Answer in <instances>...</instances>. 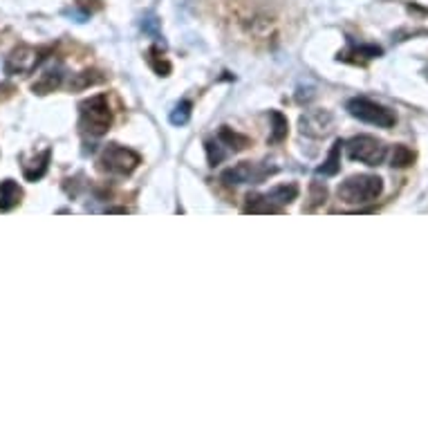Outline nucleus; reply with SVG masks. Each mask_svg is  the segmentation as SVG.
I'll return each mask as SVG.
<instances>
[{
  "label": "nucleus",
  "instance_id": "obj_1",
  "mask_svg": "<svg viewBox=\"0 0 428 428\" xmlns=\"http://www.w3.org/2000/svg\"><path fill=\"white\" fill-rule=\"evenodd\" d=\"M382 193V179L377 175H352L339 186V199L346 204H368L375 202Z\"/></svg>",
  "mask_w": 428,
  "mask_h": 428
},
{
  "label": "nucleus",
  "instance_id": "obj_2",
  "mask_svg": "<svg viewBox=\"0 0 428 428\" xmlns=\"http://www.w3.org/2000/svg\"><path fill=\"white\" fill-rule=\"evenodd\" d=\"M112 112L106 94H97L81 103V128L90 135H103L110 128Z\"/></svg>",
  "mask_w": 428,
  "mask_h": 428
},
{
  "label": "nucleus",
  "instance_id": "obj_3",
  "mask_svg": "<svg viewBox=\"0 0 428 428\" xmlns=\"http://www.w3.org/2000/svg\"><path fill=\"white\" fill-rule=\"evenodd\" d=\"M348 112L352 117H357L366 123H373V126H379V128H393L395 126V112L388 110L382 103H375L366 97H357L348 103Z\"/></svg>",
  "mask_w": 428,
  "mask_h": 428
},
{
  "label": "nucleus",
  "instance_id": "obj_4",
  "mask_svg": "<svg viewBox=\"0 0 428 428\" xmlns=\"http://www.w3.org/2000/svg\"><path fill=\"white\" fill-rule=\"evenodd\" d=\"M346 148H348L350 159H357L361 164H368V166H377L386 159L384 141H379L377 137H370V135L352 137Z\"/></svg>",
  "mask_w": 428,
  "mask_h": 428
},
{
  "label": "nucleus",
  "instance_id": "obj_5",
  "mask_svg": "<svg viewBox=\"0 0 428 428\" xmlns=\"http://www.w3.org/2000/svg\"><path fill=\"white\" fill-rule=\"evenodd\" d=\"M99 164H101L103 170H108V173H112V175H128V173H132V170L137 168L139 155L132 153L130 148L112 144V146H108L101 153Z\"/></svg>",
  "mask_w": 428,
  "mask_h": 428
},
{
  "label": "nucleus",
  "instance_id": "obj_6",
  "mask_svg": "<svg viewBox=\"0 0 428 428\" xmlns=\"http://www.w3.org/2000/svg\"><path fill=\"white\" fill-rule=\"evenodd\" d=\"M274 170L276 168L258 166V164H251V161H242V164H238V166H233L229 170H224L222 182H226V184H258L269 173H274Z\"/></svg>",
  "mask_w": 428,
  "mask_h": 428
},
{
  "label": "nucleus",
  "instance_id": "obj_7",
  "mask_svg": "<svg viewBox=\"0 0 428 428\" xmlns=\"http://www.w3.org/2000/svg\"><path fill=\"white\" fill-rule=\"evenodd\" d=\"M41 50L21 45L5 59V74H27L41 63Z\"/></svg>",
  "mask_w": 428,
  "mask_h": 428
},
{
  "label": "nucleus",
  "instance_id": "obj_8",
  "mask_svg": "<svg viewBox=\"0 0 428 428\" xmlns=\"http://www.w3.org/2000/svg\"><path fill=\"white\" fill-rule=\"evenodd\" d=\"M332 128V115L328 110H310L301 117V132L307 137H323Z\"/></svg>",
  "mask_w": 428,
  "mask_h": 428
},
{
  "label": "nucleus",
  "instance_id": "obj_9",
  "mask_svg": "<svg viewBox=\"0 0 428 428\" xmlns=\"http://www.w3.org/2000/svg\"><path fill=\"white\" fill-rule=\"evenodd\" d=\"M296 195H298L296 184H280V186L271 188L269 193H265V199H267V204L271 206V211H278V206L289 204L292 199H296Z\"/></svg>",
  "mask_w": 428,
  "mask_h": 428
},
{
  "label": "nucleus",
  "instance_id": "obj_10",
  "mask_svg": "<svg viewBox=\"0 0 428 428\" xmlns=\"http://www.w3.org/2000/svg\"><path fill=\"white\" fill-rule=\"evenodd\" d=\"M23 197V191L21 186L12 179H5L3 184H0V211H9V208H14L18 202H21Z\"/></svg>",
  "mask_w": 428,
  "mask_h": 428
},
{
  "label": "nucleus",
  "instance_id": "obj_11",
  "mask_svg": "<svg viewBox=\"0 0 428 428\" xmlns=\"http://www.w3.org/2000/svg\"><path fill=\"white\" fill-rule=\"evenodd\" d=\"M61 79H63V74H61V70H59V68H56V70H47V72H43V74H41V79L32 85V90H34L36 94H47V92H54V90L61 85Z\"/></svg>",
  "mask_w": 428,
  "mask_h": 428
},
{
  "label": "nucleus",
  "instance_id": "obj_12",
  "mask_svg": "<svg viewBox=\"0 0 428 428\" xmlns=\"http://www.w3.org/2000/svg\"><path fill=\"white\" fill-rule=\"evenodd\" d=\"M341 146H344V144H341V139H339L337 144L332 146L328 159L323 161V166H319V170H316L319 175H323V177H332V175H337V173H339V168H341Z\"/></svg>",
  "mask_w": 428,
  "mask_h": 428
},
{
  "label": "nucleus",
  "instance_id": "obj_13",
  "mask_svg": "<svg viewBox=\"0 0 428 428\" xmlns=\"http://www.w3.org/2000/svg\"><path fill=\"white\" fill-rule=\"evenodd\" d=\"M217 139H220L222 144L226 146V150H235V153L249 146V137H244V135H240V132L229 130V128H222L220 135H217Z\"/></svg>",
  "mask_w": 428,
  "mask_h": 428
},
{
  "label": "nucleus",
  "instance_id": "obj_14",
  "mask_svg": "<svg viewBox=\"0 0 428 428\" xmlns=\"http://www.w3.org/2000/svg\"><path fill=\"white\" fill-rule=\"evenodd\" d=\"M47 161H50V150H45V153H43L39 159H32V161H30L32 168H30V166L23 168V170H25V177L30 179V182H36V179H41L43 173L47 170Z\"/></svg>",
  "mask_w": 428,
  "mask_h": 428
},
{
  "label": "nucleus",
  "instance_id": "obj_15",
  "mask_svg": "<svg viewBox=\"0 0 428 428\" xmlns=\"http://www.w3.org/2000/svg\"><path fill=\"white\" fill-rule=\"evenodd\" d=\"M226 153H229V150H226V146L217 137L206 141V155H208V164H211V166L220 164V161L226 157Z\"/></svg>",
  "mask_w": 428,
  "mask_h": 428
},
{
  "label": "nucleus",
  "instance_id": "obj_16",
  "mask_svg": "<svg viewBox=\"0 0 428 428\" xmlns=\"http://www.w3.org/2000/svg\"><path fill=\"white\" fill-rule=\"evenodd\" d=\"M271 121H274V128H271V135H269V141H283L287 137V119H285L280 112H271Z\"/></svg>",
  "mask_w": 428,
  "mask_h": 428
},
{
  "label": "nucleus",
  "instance_id": "obj_17",
  "mask_svg": "<svg viewBox=\"0 0 428 428\" xmlns=\"http://www.w3.org/2000/svg\"><path fill=\"white\" fill-rule=\"evenodd\" d=\"M188 117H191V103L179 101L175 106V110L170 112V123H175V126H184V123L188 121Z\"/></svg>",
  "mask_w": 428,
  "mask_h": 428
},
{
  "label": "nucleus",
  "instance_id": "obj_18",
  "mask_svg": "<svg viewBox=\"0 0 428 428\" xmlns=\"http://www.w3.org/2000/svg\"><path fill=\"white\" fill-rule=\"evenodd\" d=\"M415 161V153L411 148H406V146H395V153H393V166H399V168H404V166H411Z\"/></svg>",
  "mask_w": 428,
  "mask_h": 428
},
{
  "label": "nucleus",
  "instance_id": "obj_19",
  "mask_svg": "<svg viewBox=\"0 0 428 428\" xmlns=\"http://www.w3.org/2000/svg\"><path fill=\"white\" fill-rule=\"evenodd\" d=\"M312 195H310V199H312V204L316 206V204H321V202H326V197H328V191H326V186H323L321 182H314L312 184Z\"/></svg>",
  "mask_w": 428,
  "mask_h": 428
},
{
  "label": "nucleus",
  "instance_id": "obj_20",
  "mask_svg": "<svg viewBox=\"0 0 428 428\" xmlns=\"http://www.w3.org/2000/svg\"><path fill=\"white\" fill-rule=\"evenodd\" d=\"M150 65H153V68H155V72L157 74H168V70H170V65L164 61V59H155V52H150Z\"/></svg>",
  "mask_w": 428,
  "mask_h": 428
}]
</instances>
